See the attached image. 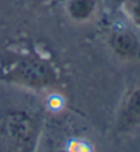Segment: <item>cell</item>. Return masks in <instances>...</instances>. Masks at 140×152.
Segmentation results:
<instances>
[{
	"label": "cell",
	"mask_w": 140,
	"mask_h": 152,
	"mask_svg": "<svg viewBox=\"0 0 140 152\" xmlns=\"http://www.w3.org/2000/svg\"><path fill=\"white\" fill-rule=\"evenodd\" d=\"M19 75L29 84L39 85L48 82L52 78V71L47 64L32 60V62L24 63L19 67Z\"/></svg>",
	"instance_id": "3"
},
{
	"label": "cell",
	"mask_w": 140,
	"mask_h": 152,
	"mask_svg": "<svg viewBox=\"0 0 140 152\" xmlns=\"http://www.w3.org/2000/svg\"><path fill=\"white\" fill-rule=\"evenodd\" d=\"M113 1H114V4H116V6H122L126 0H113Z\"/></svg>",
	"instance_id": "7"
},
{
	"label": "cell",
	"mask_w": 140,
	"mask_h": 152,
	"mask_svg": "<svg viewBox=\"0 0 140 152\" xmlns=\"http://www.w3.org/2000/svg\"><path fill=\"white\" fill-rule=\"evenodd\" d=\"M110 47L124 59H140V39L129 29H118L110 36Z\"/></svg>",
	"instance_id": "2"
},
{
	"label": "cell",
	"mask_w": 140,
	"mask_h": 152,
	"mask_svg": "<svg viewBox=\"0 0 140 152\" xmlns=\"http://www.w3.org/2000/svg\"><path fill=\"white\" fill-rule=\"evenodd\" d=\"M96 3L95 0H69L67 12L76 21H87L94 14Z\"/></svg>",
	"instance_id": "5"
},
{
	"label": "cell",
	"mask_w": 140,
	"mask_h": 152,
	"mask_svg": "<svg viewBox=\"0 0 140 152\" xmlns=\"http://www.w3.org/2000/svg\"><path fill=\"white\" fill-rule=\"evenodd\" d=\"M3 130L8 152H33L36 126L29 117L25 114H13L4 122Z\"/></svg>",
	"instance_id": "1"
},
{
	"label": "cell",
	"mask_w": 140,
	"mask_h": 152,
	"mask_svg": "<svg viewBox=\"0 0 140 152\" xmlns=\"http://www.w3.org/2000/svg\"><path fill=\"white\" fill-rule=\"evenodd\" d=\"M122 6L125 7L129 19L140 28V0H126Z\"/></svg>",
	"instance_id": "6"
},
{
	"label": "cell",
	"mask_w": 140,
	"mask_h": 152,
	"mask_svg": "<svg viewBox=\"0 0 140 152\" xmlns=\"http://www.w3.org/2000/svg\"><path fill=\"white\" fill-rule=\"evenodd\" d=\"M121 124L126 127L140 125V88L128 96L121 113Z\"/></svg>",
	"instance_id": "4"
}]
</instances>
